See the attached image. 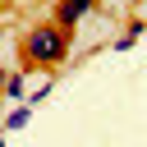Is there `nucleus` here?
I'll use <instances>...</instances> for the list:
<instances>
[{
	"instance_id": "nucleus-5",
	"label": "nucleus",
	"mask_w": 147,
	"mask_h": 147,
	"mask_svg": "<svg viewBox=\"0 0 147 147\" xmlns=\"http://www.w3.org/2000/svg\"><path fill=\"white\" fill-rule=\"evenodd\" d=\"M46 96H51V78H46V83H37V87H28V96H23V101H28V106H37V101H46Z\"/></svg>"
},
{
	"instance_id": "nucleus-4",
	"label": "nucleus",
	"mask_w": 147,
	"mask_h": 147,
	"mask_svg": "<svg viewBox=\"0 0 147 147\" xmlns=\"http://www.w3.org/2000/svg\"><path fill=\"white\" fill-rule=\"evenodd\" d=\"M28 119H32V106H28V101H23V106H14V110H9V115H5V129H9V133H18V129H23V124H28Z\"/></svg>"
},
{
	"instance_id": "nucleus-1",
	"label": "nucleus",
	"mask_w": 147,
	"mask_h": 147,
	"mask_svg": "<svg viewBox=\"0 0 147 147\" xmlns=\"http://www.w3.org/2000/svg\"><path fill=\"white\" fill-rule=\"evenodd\" d=\"M18 51H23V64L55 69V64H64V60H69V51H74V32H69V28H60L55 18H46V23H32V28L23 32Z\"/></svg>"
},
{
	"instance_id": "nucleus-6",
	"label": "nucleus",
	"mask_w": 147,
	"mask_h": 147,
	"mask_svg": "<svg viewBox=\"0 0 147 147\" xmlns=\"http://www.w3.org/2000/svg\"><path fill=\"white\" fill-rule=\"evenodd\" d=\"M124 32H129V37H133V41H138V37H142V32H147V23H142V18H133V23H129V28H124Z\"/></svg>"
},
{
	"instance_id": "nucleus-11",
	"label": "nucleus",
	"mask_w": 147,
	"mask_h": 147,
	"mask_svg": "<svg viewBox=\"0 0 147 147\" xmlns=\"http://www.w3.org/2000/svg\"><path fill=\"white\" fill-rule=\"evenodd\" d=\"M0 46H5V37H0Z\"/></svg>"
},
{
	"instance_id": "nucleus-9",
	"label": "nucleus",
	"mask_w": 147,
	"mask_h": 147,
	"mask_svg": "<svg viewBox=\"0 0 147 147\" xmlns=\"http://www.w3.org/2000/svg\"><path fill=\"white\" fill-rule=\"evenodd\" d=\"M0 18H5V0H0Z\"/></svg>"
},
{
	"instance_id": "nucleus-3",
	"label": "nucleus",
	"mask_w": 147,
	"mask_h": 147,
	"mask_svg": "<svg viewBox=\"0 0 147 147\" xmlns=\"http://www.w3.org/2000/svg\"><path fill=\"white\" fill-rule=\"evenodd\" d=\"M5 96H9V101H23V96H28V69H9V78H5Z\"/></svg>"
},
{
	"instance_id": "nucleus-2",
	"label": "nucleus",
	"mask_w": 147,
	"mask_h": 147,
	"mask_svg": "<svg viewBox=\"0 0 147 147\" xmlns=\"http://www.w3.org/2000/svg\"><path fill=\"white\" fill-rule=\"evenodd\" d=\"M96 5H101V0H55V23L74 32V28H78V23H83Z\"/></svg>"
},
{
	"instance_id": "nucleus-7",
	"label": "nucleus",
	"mask_w": 147,
	"mask_h": 147,
	"mask_svg": "<svg viewBox=\"0 0 147 147\" xmlns=\"http://www.w3.org/2000/svg\"><path fill=\"white\" fill-rule=\"evenodd\" d=\"M110 51H133V37H129V32H124V37H115V41H110Z\"/></svg>"
},
{
	"instance_id": "nucleus-8",
	"label": "nucleus",
	"mask_w": 147,
	"mask_h": 147,
	"mask_svg": "<svg viewBox=\"0 0 147 147\" xmlns=\"http://www.w3.org/2000/svg\"><path fill=\"white\" fill-rule=\"evenodd\" d=\"M5 78H9V69H0V92H5Z\"/></svg>"
},
{
	"instance_id": "nucleus-10",
	"label": "nucleus",
	"mask_w": 147,
	"mask_h": 147,
	"mask_svg": "<svg viewBox=\"0 0 147 147\" xmlns=\"http://www.w3.org/2000/svg\"><path fill=\"white\" fill-rule=\"evenodd\" d=\"M0 147H5V138H0Z\"/></svg>"
}]
</instances>
